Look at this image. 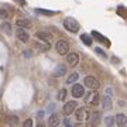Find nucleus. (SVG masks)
<instances>
[{
    "label": "nucleus",
    "instance_id": "f257e3e1",
    "mask_svg": "<svg viewBox=\"0 0 127 127\" xmlns=\"http://www.w3.org/2000/svg\"><path fill=\"white\" fill-rule=\"evenodd\" d=\"M75 117H76L78 122H86L88 119L91 117V109L83 106V107H79V109L75 110Z\"/></svg>",
    "mask_w": 127,
    "mask_h": 127
},
{
    "label": "nucleus",
    "instance_id": "f03ea898",
    "mask_svg": "<svg viewBox=\"0 0 127 127\" xmlns=\"http://www.w3.org/2000/svg\"><path fill=\"white\" fill-rule=\"evenodd\" d=\"M64 27L71 32H78L79 31V23L72 17H66L64 20Z\"/></svg>",
    "mask_w": 127,
    "mask_h": 127
},
{
    "label": "nucleus",
    "instance_id": "7ed1b4c3",
    "mask_svg": "<svg viewBox=\"0 0 127 127\" xmlns=\"http://www.w3.org/2000/svg\"><path fill=\"white\" fill-rule=\"evenodd\" d=\"M55 50H57V52H58L59 55H66L68 54V50H69L68 42L64 41V40L57 41V44H55Z\"/></svg>",
    "mask_w": 127,
    "mask_h": 127
},
{
    "label": "nucleus",
    "instance_id": "20e7f679",
    "mask_svg": "<svg viewBox=\"0 0 127 127\" xmlns=\"http://www.w3.org/2000/svg\"><path fill=\"white\" fill-rule=\"evenodd\" d=\"M85 103L86 104H97L99 103V93L95 92V89H92V92H89L85 96Z\"/></svg>",
    "mask_w": 127,
    "mask_h": 127
},
{
    "label": "nucleus",
    "instance_id": "39448f33",
    "mask_svg": "<svg viewBox=\"0 0 127 127\" xmlns=\"http://www.w3.org/2000/svg\"><path fill=\"white\" fill-rule=\"evenodd\" d=\"M85 86L86 88H89V89H99V86H100V83H99V81H97V79H96L95 76H86L85 78Z\"/></svg>",
    "mask_w": 127,
    "mask_h": 127
},
{
    "label": "nucleus",
    "instance_id": "423d86ee",
    "mask_svg": "<svg viewBox=\"0 0 127 127\" xmlns=\"http://www.w3.org/2000/svg\"><path fill=\"white\" fill-rule=\"evenodd\" d=\"M72 96L73 97H83V96H85V89H83V86H82V85H79V83H75V85H73L72 86Z\"/></svg>",
    "mask_w": 127,
    "mask_h": 127
},
{
    "label": "nucleus",
    "instance_id": "0eeeda50",
    "mask_svg": "<svg viewBox=\"0 0 127 127\" xmlns=\"http://www.w3.org/2000/svg\"><path fill=\"white\" fill-rule=\"evenodd\" d=\"M76 106L78 103L75 102V100H71V102H68V103L64 104V113L66 114V116H69V114H72L75 110H76Z\"/></svg>",
    "mask_w": 127,
    "mask_h": 127
},
{
    "label": "nucleus",
    "instance_id": "6e6552de",
    "mask_svg": "<svg viewBox=\"0 0 127 127\" xmlns=\"http://www.w3.org/2000/svg\"><path fill=\"white\" fill-rule=\"evenodd\" d=\"M66 62H68V65L71 66V68L76 66L78 64H79V55L75 54V52H72V54H68V57H66Z\"/></svg>",
    "mask_w": 127,
    "mask_h": 127
},
{
    "label": "nucleus",
    "instance_id": "1a4fd4ad",
    "mask_svg": "<svg viewBox=\"0 0 127 127\" xmlns=\"http://www.w3.org/2000/svg\"><path fill=\"white\" fill-rule=\"evenodd\" d=\"M102 109L103 110H110L112 109V99H110V96H103L102 97Z\"/></svg>",
    "mask_w": 127,
    "mask_h": 127
},
{
    "label": "nucleus",
    "instance_id": "9d476101",
    "mask_svg": "<svg viewBox=\"0 0 127 127\" xmlns=\"http://www.w3.org/2000/svg\"><path fill=\"white\" fill-rule=\"evenodd\" d=\"M16 34H17V38H18V40L23 41V42H27V41L30 40V35L27 34V31H24L23 28H18Z\"/></svg>",
    "mask_w": 127,
    "mask_h": 127
},
{
    "label": "nucleus",
    "instance_id": "9b49d317",
    "mask_svg": "<svg viewBox=\"0 0 127 127\" xmlns=\"http://www.w3.org/2000/svg\"><path fill=\"white\" fill-rule=\"evenodd\" d=\"M116 123H117V126L124 127L127 124V116H126V114H123V113L116 114Z\"/></svg>",
    "mask_w": 127,
    "mask_h": 127
},
{
    "label": "nucleus",
    "instance_id": "f8f14e48",
    "mask_svg": "<svg viewBox=\"0 0 127 127\" xmlns=\"http://www.w3.org/2000/svg\"><path fill=\"white\" fill-rule=\"evenodd\" d=\"M92 35L95 37L97 41H100V42H103V44H106V45H110V41L107 40V38H104V35H102L100 32L97 31H92Z\"/></svg>",
    "mask_w": 127,
    "mask_h": 127
},
{
    "label": "nucleus",
    "instance_id": "ddd939ff",
    "mask_svg": "<svg viewBox=\"0 0 127 127\" xmlns=\"http://www.w3.org/2000/svg\"><path fill=\"white\" fill-rule=\"evenodd\" d=\"M17 26L20 28H30L31 27V21L27 18H18L17 20Z\"/></svg>",
    "mask_w": 127,
    "mask_h": 127
},
{
    "label": "nucleus",
    "instance_id": "4468645a",
    "mask_svg": "<svg viewBox=\"0 0 127 127\" xmlns=\"http://www.w3.org/2000/svg\"><path fill=\"white\" fill-rule=\"evenodd\" d=\"M37 37H38V40H41V41H44V42H50V40H51V35L48 34V32H45V31H38L37 32Z\"/></svg>",
    "mask_w": 127,
    "mask_h": 127
},
{
    "label": "nucleus",
    "instance_id": "2eb2a0df",
    "mask_svg": "<svg viewBox=\"0 0 127 127\" xmlns=\"http://www.w3.org/2000/svg\"><path fill=\"white\" fill-rule=\"evenodd\" d=\"M59 123H61V120H59L58 114H57V113L51 114V116H50V120H48V124H50V126H58Z\"/></svg>",
    "mask_w": 127,
    "mask_h": 127
},
{
    "label": "nucleus",
    "instance_id": "dca6fc26",
    "mask_svg": "<svg viewBox=\"0 0 127 127\" xmlns=\"http://www.w3.org/2000/svg\"><path fill=\"white\" fill-rule=\"evenodd\" d=\"M37 14H41V16H55V11H52V10H45V9H35L34 10Z\"/></svg>",
    "mask_w": 127,
    "mask_h": 127
},
{
    "label": "nucleus",
    "instance_id": "f3484780",
    "mask_svg": "<svg viewBox=\"0 0 127 127\" xmlns=\"http://www.w3.org/2000/svg\"><path fill=\"white\" fill-rule=\"evenodd\" d=\"M0 28H1L7 35H11V34H13V27H11V24H9V23H3L0 26Z\"/></svg>",
    "mask_w": 127,
    "mask_h": 127
},
{
    "label": "nucleus",
    "instance_id": "a211bd4d",
    "mask_svg": "<svg viewBox=\"0 0 127 127\" xmlns=\"http://www.w3.org/2000/svg\"><path fill=\"white\" fill-rule=\"evenodd\" d=\"M81 40H82V42H83L85 45H88V47H91V45H92V42H93L92 37H91V35H88V34H82V35H81Z\"/></svg>",
    "mask_w": 127,
    "mask_h": 127
},
{
    "label": "nucleus",
    "instance_id": "6ab92c4d",
    "mask_svg": "<svg viewBox=\"0 0 127 127\" xmlns=\"http://www.w3.org/2000/svg\"><path fill=\"white\" fill-rule=\"evenodd\" d=\"M100 123V113H93L91 116V124H93V126H96V124H99Z\"/></svg>",
    "mask_w": 127,
    "mask_h": 127
},
{
    "label": "nucleus",
    "instance_id": "aec40b11",
    "mask_svg": "<svg viewBox=\"0 0 127 127\" xmlns=\"http://www.w3.org/2000/svg\"><path fill=\"white\" fill-rule=\"evenodd\" d=\"M78 79H79V75H78L76 72H73L72 75H69V76H68V79H66V83H68V85H72L73 82H76Z\"/></svg>",
    "mask_w": 127,
    "mask_h": 127
},
{
    "label": "nucleus",
    "instance_id": "412c9836",
    "mask_svg": "<svg viewBox=\"0 0 127 127\" xmlns=\"http://www.w3.org/2000/svg\"><path fill=\"white\" fill-rule=\"evenodd\" d=\"M117 14L120 16V17H123V18H127V9L126 7H123V6H119L117 7Z\"/></svg>",
    "mask_w": 127,
    "mask_h": 127
},
{
    "label": "nucleus",
    "instance_id": "4be33fe9",
    "mask_svg": "<svg viewBox=\"0 0 127 127\" xmlns=\"http://www.w3.org/2000/svg\"><path fill=\"white\" fill-rule=\"evenodd\" d=\"M64 73H65V66H64V65H58V66L55 68L54 75L55 76H61V75H64Z\"/></svg>",
    "mask_w": 127,
    "mask_h": 127
},
{
    "label": "nucleus",
    "instance_id": "5701e85b",
    "mask_svg": "<svg viewBox=\"0 0 127 127\" xmlns=\"http://www.w3.org/2000/svg\"><path fill=\"white\" fill-rule=\"evenodd\" d=\"M114 122H116V120L113 119V116H106V117H104V124H106V126H109V127L113 126Z\"/></svg>",
    "mask_w": 127,
    "mask_h": 127
},
{
    "label": "nucleus",
    "instance_id": "b1692460",
    "mask_svg": "<svg viewBox=\"0 0 127 127\" xmlns=\"http://www.w3.org/2000/svg\"><path fill=\"white\" fill-rule=\"evenodd\" d=\"M95 52H96L97 55H100L102 58H107V55H106V52H104V51L102 50V48H99V47H96V48H95Z\"/></svg>",
    "mask_w": 127,
    "mask_h": 127
},
{
    "label": "nucleus",
    "instance_id": "393cba45",
    "mask_svg": "<svg viewBox=\"0 0 127 127\" xmlns=\"http://www.w3.org/2000/svg\"><path fill=\"white\" fill-rule=\"evenodd\" d=\"M7 17H9V11H7L6 9H0V18L6 20Z\"/></svg>",
    "mask_w": 127,
    "mask_h": 127
},
{
    "label": "nucleus",
    "instance_id": "a878e982",
    "mask_svg": "<svg viewBox=\"0 0 127 127\" xmlns=\"http://www.w3.org/2000/svg\"><path fill=\"white\" fill-rule=\"evenodd\" d=\"M65 96H66V91L62 89V91L59 92V95H58V100H64L65 99Z\"/></svg>",
    "mask_w": 127,
    "mask_h": 127
},
{
    "label": "nucleus",
    "instance_id": "bb28decb",
    "mask_svg": "<svg viewBox=\"0 0 127 127\" xmlns=\"http://www.w3.org/2000/svg\"><path fill=\"white\" fill-rule=\"evenodd\" d=\"M106 95L112 96V95H113V89H112V88H106Z\"/></svg>",
    "mask_w": 127,
    "mask_h": 127
},
{
    "label": "nucleus",
    "instance_id": "cd10ccee",
    "mask_svg": "<svg viewBox=\"0 0 127 127\" xmlns=\"http://www.w3.org/2000/svg\"><path fill=\"white\" fill-rule=\"evenodd\" d=\"M64 124H65V126H71L72 123H71V120H69L68 117H65V119H64Z\"/></svg>",
    "mask_w": 127,
    "mask_h": 127
},
{
    "label": "nucleus",
    "instance_id": "c85d7f7f",
    "mask_svg": "<svg viewBox=\"0 0 127 127\" xmlns=\"http://www.w3.org/2000/svg\"><path fill=\"white\" fill-rule=\"evenodd\" d=\"M24 126H32V120H31V119L26 120V122H24Z\"/></svg>",
    "mask_w": 127,
    "mask_h": 127
},
{
    "label": "nucleus",
    "instance_id": "c756f323",
    "mask_svg": "<svg viewBox=\"0 0 127 127\" xmlns=\"http://www.w3.org/2000/svg\"><path fill=\"white\" fill-rule=\"evenodd\" d=\"M119 106H120V107H124V106H126V102H124V100H119Z\"/></svg>",
    "mask_w": 127,
    "mask_h": 127
},
{
    "label": "nucleus",
    "instance_id": "7c9ffc66",
    "mask_svg": "<svg viewBox=\"0 0 127 127\" xmlns=\"http://www.w3.org/2000/svg\"><path fill=\"white\" fill-rule=\"evenodd\" d=\"M16 1H18V4H23V6L27 4V3H26V0H16Z\"/></svg>",
    "mask_w": 127,
    "mask_h": 127
}]
</instances>
